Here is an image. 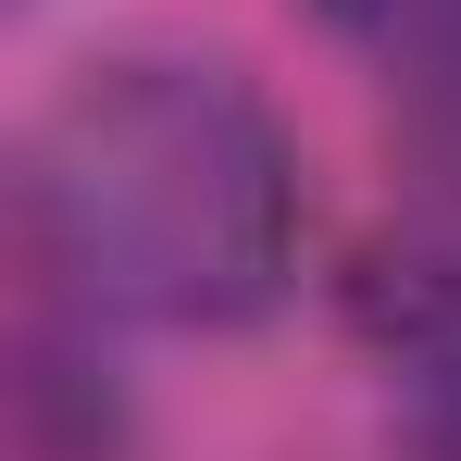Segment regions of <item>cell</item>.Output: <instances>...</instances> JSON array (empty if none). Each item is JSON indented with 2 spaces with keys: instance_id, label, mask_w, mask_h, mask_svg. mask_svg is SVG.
I'll use <instances>...</instances> for the list:
<instances>
[{
  "instance_id": "obj_1",
  "label": "cell",
  "mask_w": 461,
  "mask_h": 461,
  "mask_svg": "<svg viewBox=\"0 0 461 461\" xmlns=\"http://www.w3.org/2000/svg\"><path fill=\"white\" fill-rule=\"evenodd\" d=\"M25 249L125 324H237L300 249V175L212 63H87L13 162Z\"/></svg>"
},
{
  "instance_id": "obj_2",
  "label": "cell",
  "mask_w": 461,
  "mask_h": 461,
  "mask_svg": "<svg viewBox=\"0 0 461 461\" xmlns=\"http://www.w3.org/2000/svg\"><path fill=\"white\" fill-rule=\"evenodd\" d=\"M362 38H386L411 63V100H424V138L461 162V0H337Z\"/></svg>"
},
{
  "instance_id": "obj_3",
  "label": "cell",
  "mask_w": 461,
  "mask_h": 461,
  "mask_svg": "<svg viewBox=\"0 0 461 461\" xmlns=\"http://www.w3.org/2000/svg\"><path fill=\"white\" fill-rule=\"evenodd\" d=\"M424 449L461 461V312L437 324V349H424Z\"/></svg>"
}]
</instances>
